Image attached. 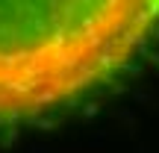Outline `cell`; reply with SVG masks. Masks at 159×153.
<instances>
[{
    "mask_svg": "<svg viewBox=\"0 0 159 153\" xmlns=\"http://www.w3.org/2000/svg\"><path fill=\"white\" fill-rule=\"evenodd\" d=\"M156 27L159 0H0V124L106 85Z\"/></svg>",
    "mask_w": 159,
    "mask_h": 153,
    "instance_id": "1",
    "label": "cell"
}]
</instances>
